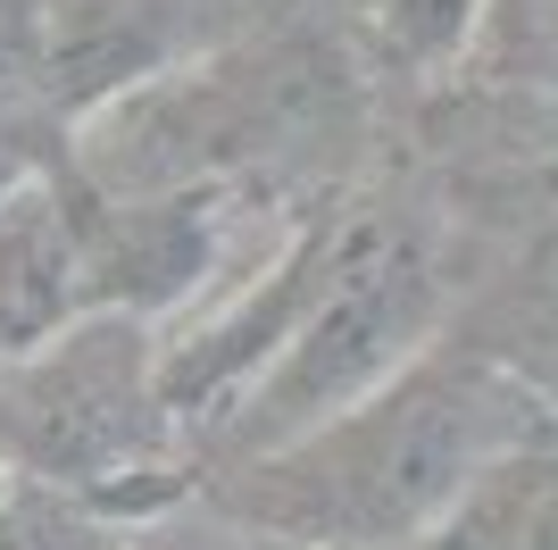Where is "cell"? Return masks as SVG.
I'll list each match as a JSON object with an SVG mask.
<instances>
[{"label":"cell","mask_w":558,"mask_h":550,"mask_svg":"<svg viewBox=\"0 0 558 550\" xmlns=\"http://www.w3.org/2000/svg\"><path fill=\"white\" fill-rule=\"evenodd\" d=\"M400 550H558V442L492 458L484 476Z\"/></svg>","instance_id":"obj_5"},{"label":"cell","mask_w":558,"mask_h":550,"mask_svg":"<svg viewBox=\"0 0 558 550\" xmlns=\"http://www.w3.org/2000/svg\"><path fill=\"white\" fill-rule=\"evenodd\" d=\"M150 550H301V542H276V534H258V526H233V517H217V526L201 534H167V542Z\"/></svg>","instance_id":"obj_8"},{"label":"cell","mask_w":558,"mask_h":550,"mask_svg":"<svg viewBox=\"0 0 558 550\" xmlns=\"http://www.w3.org/2000/svg\"><path fill=\"white\" fill-rule=\"evenodd\" d=\"M434 309H442V275L425 259V242L392 217H359V226L333 234V259L308 292L301 325L283 334V350L258 367V384L233 400V442L242 458L267 451V442L308 434L317 417L367 400L384 375L425 350L434 334Z\"/></svg>","instance_id":"obj_2"},{"label":"cell","mask_w":558,"mask_h":550,"mask_svg":"<svg viewBox=\"0 0 558 550\" xmlns=\"http://www.w3.org/2000/svg\"><path fill=\"white\" fill-rule=\"evenodd\" d=\"M534 442H558V426L509 367H492L484 350H417L367 400L251 451L209 492V517L301 550H400L492 458Z\"/></svg>","instance_id":"obj_1"},{"label":"cell","mask_w":558,"mask_h":550,"mask_svg":"<svg viewBox=\"0 0 558 550\" xmlns=\"http://www.w3.org/2000/svg\"><path fill=\"white\" fill-rule=\"evenodd\" d=\"M0 483H9V476H0Z\"/></svg>","instance_id":"obj_9"},{"label":"cell","mask_w":558,"mask_h":550,"mask_svg":"<svg viewBox=\"0 0 558 550\" xmlns=\"http://www.w3.org/2000/svg\"><path fill=\"white\" fill-rule=\"evenodd\" d=\"M0 183H9V176H0Z\"/></svg>","instance_id":"obj_10"},{"label":"cell","mask_w":558,"mask_h":550,"mask_svg":"<svg viewBox=\"0 0 558 550\" xmlns=\"http://www.w3.org/2000/svg\"><path fill=\"white\" fill-rule=\"evenodd\" d=\"M84 309H93V259H84L75 183L59 176L0 183V367L43 350Z\"/></svg>","instance_id":"obj_4"},{"label":"cell","mask_w":558,"mask_h":550,"mask_svg":"<svg viewBox=\"0 0 558 550\" xmlns=\"http://www.w3.org/2000/svg\"><path fill=\"white\" fill-rule=\"evenodd\" d=\"M159 442V343L134 309H84L43 350L0 367V467L25 483L93 501L125 476H150Z\"/></svg>","instance_id":"obj_3"},{"label":"cell","mask_w":558,"mask_h":550,"mask_svg":"<svg viewBox=\"0 0 558 550\" xmlns=\"http://www.w3.org/2000/svg\"><path fill=\"white\" fill-rule=\"evenodd\" d=\"M466 25H475V0H392V43H400V59H417V68L450 59V50L466 43Z\"/></svg>","instance_id":"obj_7"},{"label":"cell","mask_w":558,"mask_h":550,"mask_svg":"<svg viewBox=\"0 0 558 550\" xmlns=\"http://www.w3.org/2000/svg\"><path fill=\"white\" fill-rule=\"evenodd\" d=\"M0 550H109V534L75 492L0 483Z\"/></svg>","instance_id":"obj_6"}]
</instances>
